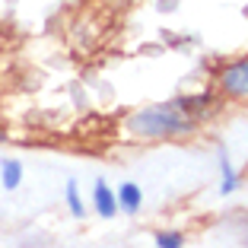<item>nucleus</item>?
<instances>
[{"label":"nucleus","instance_id":"obj_3","mask_svg":"<svg viewBox=\"0 0 248 248\" xmlns=\"http://www.w3.org/2000/svg\"><path fill=\"white\" fill-rule=\"evenodd\" d=\"M115 201H118V210H124V213H137L140 207H143V191H140L137 182H124V185H118Z\"/></svg>","mask_w":248,"mask_h":248},{"label":"nucleus","instance_id":"obj_5","mask_svg":"<svg viewBox=\"0 0 248 248\" xmlns=\"http://www.w3.org/2000/svg\"><path fill=\"white\" fill-rule=\"evenodd\" d=\"M0 182L7 191H16L22 185V162L19 159H0Z\"/></svg>","mask_w":248,"mask_h":248},{"label":"nucleus","instance_id":"obj_7","mask_svg":"<svg viewBox=\"0 0 248 248\" xmlns=\"http://www.w3.org/2000/svg\"><path fill=\"white\" fill-rule=\"evenodd\" d=\"M156 248H185V232H156Z\"/></svg>","mask_w":248,"mask_h":248},{"label":"nucleus","instance_id":"obj_1","mask_svg":"<svg viewBox=\"0 0 248 248\" xmlns=\"http://www.w3.org/2000/svg\"><path fill=\"white\" fill-rule=\"evenodd\" d=\"M127 131L134 137H178L191 131V121L185 118V105L178 99V102L140 108L137 115L127 118Z\"/></svg>","mask_w":248,"mask_h":248},{"label":"nucleus","instance_id":"obj_6","mask_svg":"<svg viewBox=\"0 0 248 248\" xmlns=\"http://www.w3.org/2000/svg\"><path fill=\"white\" fill-rule=\"evenodd\" d=\"M219 172H223V185H219V194H232V191L239 188V175L232 172V162H229V156H226V153L219 156Z\"/></svg>","mask_w":248,"mask_h":248},{"label":"nucleus","instance_id":"obj_4","mask_svg":"<svg viewBox=\"0 0 248 248\" xmlns=\"http://www.w3.org/2000/svg\"><path fill=\"white\" fill-rule=\"evenodd\" d=\"M93 201H95V213H99V217L111 219V217L118 213L115 191L108 188V182H105V178H99V182H95V188H93Z\"/></svg>","mask_w":248,"mask_h":248},{"label":"nucleus","instance_id":"obj_8","mask_svg":"<svg viewBox=\"0 0 248 248\" xmlns=\"http://www.w3.org/2000/svg\"><path fill=\"white\" fill-rule=\"evenodd\" d=\"M67 207H70L73 217H83V201H80V188H77V182H67Z\"/></svg>","mask_w":248,"mask_h":248},{"label":"nucleus","instance_id":"obj_9","mask_svg":"<svg viewBox=\"0 0 248 248\" xmlns=\"http://www.w3.org/2000/svg\"><path fill=\"white\" fill-rule=\"evenodd\" d=\"M0 140H7V134H3V131H0Z\"/></svg>","mask_w":248,"mask_h":248},{"label":"nucleus","instance_id":"obj_2","mask_svg":"<svg viewBox=\"0 0 248 248\" xmlns=\"http://www.w3.org/2000/svg\"><path fill=\"white\" fill-rule=\"evenodd\" d=\"M219 89H223V93H229V95H235V99L248 95V58L229 64L226 70L219 73Z\"/></svg>","mask_w":248,"mask_h":248}]
</instances>
